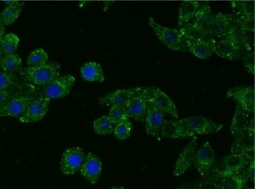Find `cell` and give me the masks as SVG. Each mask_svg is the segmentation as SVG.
I'll use <instances>...</instances> for the list:
<instances>
[{"label": "cell", "mask_w": 255, "mask_h": 189, "mask_svg": "<svg viewBox=\"0 0 255 189\" xmlns=\"http://www.w3.org/2000/svg\"><path fill=\"white\" fill-rule=\"evenodd\" d=\"M61 66L56 62H48L37 67L20 68V74L35 86H46L60 76Z\"/></svg>", "instance_id": "1"}, {"label": "cell", "mask_w": 255, "mask_h": 189, "mask_svg": "<svg viewBox=\"0 0 255 189\" xmlns=\"http://www.w3.org/2000/svg\"><path fill=\"white\" fill-rule=\"evenodd\" d=\"M149 24L159 40L168 49L180 52H187L186 40L179 30L162 26L152 17L149 19Z\"/></svg>", "instance_id": "2"}, {"label": "cell", "mask_w": 255, "mask_h": 189, "mask_svg": "<svg viewBox=\"0 0 255 189\" xmlns=\"http://www.w3.org/2000/svg\"><path fill=\"white\" fill-rule=\"evenodd\" d=\"M76 79L71 74L59 76L48 84L44 86L42 89V94L44 98L55 99V98H63L71 92Z\"/></svg>", "instance_id": "3"}, {"label": "cell", "mask_w": 255, "mask_h": 189, "mask_svg": "<svg viewBox=\"0 0 255 189\" xmlns=\"http://www.w3.org/2000/svg\"><path fill=\"white\" fill-rule=\"evenodd\" d=\"M180 123L192 134H210L219 132L223 127L222 124L216 123L203 116H191L180 120Z\"/></svg>", "instance_id": "4"}, {"label": "cell", "mask_w": 255, "mask_h": 189, "mask_svg": "<svg viewBox=\"0 0 255 189\" xmlns=\"http://www.w3.org/2000/svg\"><path fill=\"white\" fill-rule=\"evenodd\" d=\"M147 103L162 110L164 113L178 118V113L174 101L160 89L155 87L145 88Z\"/></svg>", "instance_id": "5"}, {"label": "cell", "mask_w": 255, "mask_h": 189, "mask_svg": "<svg viewBox=\"0 0 255 189\" xmlns=\"http://www.w3.org/2000/svg\"><path fill=\"white\" fill-rule=\"evenodd\" d=\"M84 150L81 147H71L65 150L61 160V169L65 175L74 174L80 171L84 161Z\"/></svg>", "instance_id": "6"}, {"label": "cell", "mask_w": 255, "mask_h": 189, "mask_svg": "<svg viewBox=\"0 0 255 189\" xmlns=\"http://www.w3.org/2000/svg\"><path fill=\"white\" fill-rule=\"evenodd\" d=\"M50 98L40 97L34 98L20 117V121L23 123H32L42 120L49 110Z\"/></svg>", "instance_id": "7"}, {"label": "cell", "mask_w": 255, "mask_h": 189, "mask_svg": "<svg viewBox=\"0 0 255 189\" xmlns=\"http://www.w3.org/2000/svg\"><path fill=\"white\" fill-rule=\"evenodd\" d=\"M147 101L145 88L140 87L139 89L129 98L125 107L129 116L139 122H144L147 115Z\"/></svg>", "instance_id": "8"}, {"label": "cell", "mask_w": 255, "mask_h": 189, "mask_svg": "<svg viewBox=\"0 0 255 189\" xmlns=\"http://www.w3.org/2000/svg\"><path fill=\"white\" fill-rule=\"evenodd\" d=\"M228 98H233L238 105L247 113L255 112V89L246 86H236L230 88L227 92Z\"/></svg>", "instance_id": "9"}, {"label": "cell", "mask_w": 255, "mask_h": 189, "mask_svg": "<svg viewBox=\"0 0 255 189\" xmlns=\"http://www.w3.org/2000/svg\"><path fill=\"white\" fill-rule=\"evenodd\" d=\"M237 15L219 13L214 14L208 28V32L213 38L225 39L228 35Z\"/></svg>", "instance_id": "10"}, {"label": "cell", "mask_w": 255, "mask_h": 189, "mask_svg": "<svg viewBox=\"0 0 255 189\" xmlns=\"http://www.w3.org/2000/svg\"><path fill=\"white\" fill-rule=\"evenodd\" d=\"M33 99L32 95L24 94L13 98L0 108V117L20 118Z\"/></svg>", "instance_id": "11"}, {"label": "cell", "mask_w": 255, "mask_h": 189, "mask_svg": "<svg viewBox=\"0 0 255 189\" xmlns=\"http://www.w3.org/2000/svg\"><path fill=\"white\" fill-rule=\"evenodd\" d=\"M103 164L96 155L89 153L85 156L83 165L80 168L82 175L92 184H95L99 180L102 172Z\"/></svg>", "instance_id": "12"}, {"label": "cell", "mask_w": 255, "mask_h": 189, "mask_svg": "<svg viewBox=\"0 0 255 189\" xmlns=\"http://www.w3.org/2000/svg\"><path fill=\"white\" fill-rule=\"evenodd\" d=\"M197 138L193 137L189 141V144L185 147L184 150L180 153L177 158L175 166L174 168V174L176 177L182 175L188 171L191 165L195 161V154H196Z\"/></svg>", "instance_id": "13"}, {"label": "cell", "mask_w": 255, "mask_h": 189, "mask_svg": "<svg viewBox=\"0 0 255 189\" xmlns=\"http://www.w3.org/2000/svg\"><path fill=\"white\" fill-rule=\"evenodd\" d=\"M194 162L197 171L201 176L206 175L211 169L215 162V153L208 141L196 151Z\"/></svg>", "instance_id": "14"}, {"label": "cell", "mask_w": 255, "mask_h": 189, "mask_svg": "<svg viewBox=\"0 0 255 189\" xmlns=\"http://www.w3.org/2000/svg\"><path fill=\"white\" fill-rule=\"evenodd\" d=\"M165 113L154 106L147 103V115L145 119V129L147 134L159 137L160 129L164 122Z\"/></svg>", "instance_id": "15"}, {"label": "cell", "mask_w": 255, "mask_h": 189, "mask_svg": "<svg viewBox=\"0 0 255 189\" xmlns=\"http://www.w3.org/2000/svg\"><path fill=\"white\" fill-rule=\"evenodd\" d=\"M255 150V127L235 136L231 152L236 154H249Z\"/></svg>", "instance_id": "16"}, {"label": "cell", "mask_w": 255, "mask_h": 189, "mask_svg": "<svg viewBox=\"0 0 255 189\" xmlns=\"http://www.w3.org/2000/svg\"><path fill=\"white\" fill-rule=\"evenodd\" d=\"M254 126V119H250L249 113L242 109L239 105H237L231 123V133L237 136L243 132L249 130L250 128Z\"/></svg>", "instance_id": "17"}, {"label": "cell", "mask_w": 255, "mask_h": 189, "mask_svg": "<svg viewBox=\"0 0 255 189\" xmlns=\"http://www.w3.org/2000/svg\"><path fill=\"white\" fill-rule=\"evenodd\" d=\"M225 39L231 40L234 43L240 46L241 49L244 51H247L249 52L251 51L250 43V34L249 31L245 29L240 22L237 20L236 18L235 21L233 23L228 35Z\"/></svg>", "instance_id": "18"}, {"label": "cell", "mask_w": 255, "mask_h": 189, "mask_svg": "<svg viewBox=\"0 0 255 189\" xmlns=\"http://www.w3.org/2000/svg\"><path fill=\"white\" fill-rule=\"evenodd\" d=\"M243 49L228 39H222L216 42L214 52L221 58L228 60H237L243 57Z\"/></svg>", "instance_id": "19"}, {"label": "cell", "mask_w": 255, "mask_h": 189, "mask_svg": "<svg viewBox=\"0 0 255 189\" xmlns=\"http://www.w3.org/2000/svg\"><path fill=\"white\" fill-rule=\"evenodd\" d=\"M140 87L132 88V89H119L105 96L100 98V104L103 105L113 106L126 105L129 98L139 89Z\"/></svg>", "instance_id": "20"}, {"label": "cell", "mask_w": 255, "mask_h": 189, "mask_svg": "<svg viewBox=\"0 0 255 189\" xmlns=\"http://www.w3.org/2000/svg\"><path fill=\"white\" fill-rule=\"evenodd\" d=\"M250 159L249 154H236L232 153L224 159V168L221 172L222 177L230 174H240L245 165L247 164L248 159Z\"/></svg>", "instance_id": "21"}, {"label": "cell", "mask_w": 255, "mask_h": 189, "mask_svg": "<svg viewBox=\"0 0 255 189\" xmlns=\"http://www.w3.org/2000/svg\"><path fill=\"white\" fill-rule=\"evenodd\" d=\"M216 42L214 38L205 40V41L186 40L187 50H189L192 55L200 59H206V58H210L214 53V46Z\"/></svg>", "instance_id": "22"}, {"label": "cell", "mask_w": 255, "mask_h": 189, "mask_svg": "<svg viewBox=\"0 0 255 189\" xmlns=\"http://www.w3.org/2000/svg\"><path fill=\"white\" fill-rule=\"evenodd\" d=\"M162 136L167 138H179L193 136L194 134L189 132L180 121H164L160 129Z\"/></svg>", "instance_id": "23"}, {"label": "cell", "mask_w": 255, "mask_h": 189, "mask_svg": "<svg viewBox=\"0 0 255 189\" xmlns=\"http://www.w3.org/2000/svg\"><path fill=\"white\" fill-rule=\"evenodd\" d=\"M179 31L181 33L185 40L189 41H198V40H209L213 39L208 31L194 23L184 24Z\"/></svg>", "instance_id": "24"}, {"label": "cell", "mask_w": 255, "mask_h": 189, "mask_svg": "<svg viewBox=\"0 0 255 189\" xmlns=\"http://www.w3.org/2000/svg\"><path fill=\"white\" fill-rule=\"evenodd\" d=\"M80 71L83 78L88 81L104 82L105 80L102 66L98 63L93 61L86 63L81 67Z\"/></svg>", "instance_id": "25"}, {"label": "cell", "mask_w": 255, "mask_h": 189, "mask_svg": "<svg viewBox=\"0 0 255 189\" xmlns=\"http://www.w3.org/2000/svg\"><path fill=\"white\" fill-rule=\"evenodd\" d=\"M200 3L198 1H183L179 11L178 25L188 23L195 16L197 10L199 9Z\"/></svg>", "instance_id": "26"}, {"label": "cell", "mask_w": 255, "mask_h": 189, "mask_svg": "<svg viewBox=\"0 0 255 189\" xmlns=\"http://www.w3.org/2000/svg\"><path fill=\"white\" fill-rule=\"evenodd\" d=\"M23 4H24L23 2H20L17 5L7 6L0 13V26L4 28L15 22L20 16Z\"/></svg>", "instance_id": "27"}, {"label": "cell", "mask_w": 255, "mask_h": 189, "mask_svg": "<svg viewBox=\"0 0 255 189\" xmlns=\"http://www.w3.org/2000/svg\"><path fill=\"white\" fill-rule=\"evenodd\" d=\"M213 16L214 14L212 12L210 6L204 5L197 10L195 16H194V20L192 23L195 24L208 31L209 26L211 23Z\"/></svg>", "instance_id": "28"}, {"label": "cell", "mask_w": 255, "mask_h": 189, "mask_svg": "<svg viewBox=\"0 0 255 189\" xmlns=\"http://www.w3.org/2000/svg\"><path fill=\"white\" fill-rule=\"evenodd\" d=\"M20 39L16 34L10 33L5 34L0 44V52L2 55L15 54L18 49Z\"/></svg>", "instance_id": "29"}, {"label": "cell", "mask_w": 255, "mask_h": 189, "mask_svg": "<svg viewBox=\"0 0 255 189\" xmlns=\"http://www.w3.org/2000/svg\"><path fill=\"white\" fill-rule=\"evenodd\" d=\"M21 65V58L17 54L4 55L1 69L5 72L13 74L15 71H20Z\"/></svg>", "instance_id": "30"}, {"label": "cell", "mask_w": 255, "mask_h": 189, "mask_svg": "<svg viewBox=\"0 0 255 189\" xmlns=\"http://www.w3.org/2000/svg\"><path fill=\"white\" fill-rule=\"evenodd\" d=\"M246 179L241 174L225 176L221 182L222 189H243L246 184Z\"/></svg>", "instance_id": "31"}, {"label": "cell", "mask_w": 255, "mask_h": 189, "mask_svg": "<svg viewBox=\"0 0 255 189\" xmlns=\"http://www.w3.org/2000/svg\"><path fill=\"white\" fill-rule=\"evenodd\" d=\"M20 80L17 76L11 73L0 70V89H13L20 88Z\"/></svg>", "instance_id": "32"}, {"label": "cell", "mask_w": 255, "mask_h": 189, "mask_svg": "<svg viewBox=\"0 0 255 189\" xmlns=\"http://www.w3.org/2000/svg\"><path fill=\"white\" fill-rule=\"evenodd\" d=\"M115 125L111 122L108 116L98 118L94 122V129L100 135H109L114 131Z\"/></svg>", "instance_id": "33"}, {"label": "cell", "mask_w": 255, "mask_h": 189, "mask_svg": "<svg viewBox=\"0 0 255 189\" xmlns=\"http://www.w3.org/2000/svg\"><path fill=\"white\" fill-rule=\"evenodd\" d=\"M231 7L237 16L255 14L254 1H231Z\"/></svg>", "instance_id": "34"}, {"label": "cell", "mask_w": 255, "mask_h": 189, "mask_svg": "<svg viewBox=\"0 0 255 189\" xmlns=\"http://www.w3.org/2000/svg\"><path fill=\"white\" fill-rule=\"evenodd\" d=\"M48 54L45 50L37 49L31 52L27 59V64L29 67L40 66L48 63Z\"/></svg>", "instance_id": "35"}, {"label": "cell", "mask_w": 255, "mask_h": 189, "mask_svg": "<svg viewBox=\"0 0 255 189\" xmlns=\"http://www.w3.org/2000/svg\"><path fill=\"white\" fill-rule=\"evenodd\" d=\"M108 118L115 125H116L128 121L129 116L125 106L117 105L113 106L110 109Z\"/></svg>", "instance_id": "36"}, {"label": "cell", "mask_w": 255, "mask_h": 189, "mask_svg": "<svg viewBox=\"0 0 255 189\" xmlns=\"http://www.w3.org/2000/svg\"><path fill=\"white\" fill-rule=\"evenodd\" d=\"M132 130V124L129 121H126L115 125L113 132L116 138L120 140H125L130 136Z\"/></svg>", "instance_id": "37"}, {"label": "cell", "mask_w": 255, "mask_h": 189, "mask_svg": "<svg viewBox=\"0 0 255 189\" xmlns=\"http://www.w3.org/2000/svg\"><path fill=\"white\" fill-rule=\"evenodd\" d=\"M237 20L249 32L255 31V14L237 16Z\"/></svg>", "instance_id": "38"}, {"label": "cell", "mask_w": 255, "mask_h": 189, "mask_svg": "<svg viewBox=\"0 0 255 189\" xmlns=\"http://www.w3.org/2000/svg\"><path fill=\"white\" fill-rule=\"evenodd\" d=\"M23 94L13 89H0V108H2L13 98Z\"/></svg>", "instance_id": "39"}, {"label": "cell", "mask_w": 255, "mask_h": 189, "mask_svg": "<svg viewBox=\"0 0 255 189\" xmlns=\"http://www.w3.org/2000/svg\"><path fill=\"white\" fill-rule=\"evenodd\" d=\"M243 63L245 68L251 74H255V54L253 52H249L243 55Z\"/></svg>", "instance_id": "40"}, {"label": "cell", "mask_w": 255, "mask_h": 189, "mask_svg": "<svg viewBox=\"0 0 255 189\" xmlns=\"http://www.w3.org/2000/svg\"><path fill=\"white\" fill-rule=\"evenodd\" d=\"M4 2L8 6L17 5L20 3L19 1H4Z\"/></svg>", "instance_id": "41"}, {"label": "cell", "mask_w": 255, "mask_h": 189, "mask_svg": "<svg viewBox=\"0 0 255 189\" xmlns=\"http://www.w3.org/2000/svg\"><path fill=\"white\" fill-rule=\"evenodd\" d=\"M4 36H5V28L3 27H0V44Z\"/></svg>", "instance_id": "42"}, {"label": "cell", "mask_w": 255, "mask_h": 189, "mask_svg": "<svg viewBox=\"0 0 255 189\" xmlns=\"http://www.w3.org/2000/svg\"><path fill=\"white\" fill-rule=\"evenodd\" d=\"M2 58H3V55L0 52V70L2 68Z\"/></svg>", "instance_id": "43"}, {"label": "cell", "mask_w": 255, "mask_h": 189, "mask_svg": "<svg viewBox=\"0 0 255 189\" xmlns=\"http://www.w3.org/2000/svg\"><path fill=\"white\" fill-rule=\"evenodd\" d=\"M110 189H127L126 188L123 187V186H114Z\"/></svg>", "instance_id": "44"}, {"label": "cell", "mask_w": 255, "mask_h": 189, "mask_svg": "<svg viewBox=\"0 0 255 189\" xmlns=\"http://www.w3.org/2000/svg\"><path fill=\"white\" fill-rule=\"evenodd\" d=\"M177 189H184L183 187H179Z\"/></svg>", "instance_id": "45"}]
</instances>
